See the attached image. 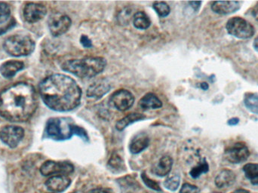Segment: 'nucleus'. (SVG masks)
Segmentation results:
<instances>
[{
	"instance_id": "f257e3e1",
	"label": "nucleus",
	"mask_w": 258,
	"mask_h": 193,
	"mask_svg": "<svg viewBox=\"0 0 258 193\" xmlns=\"http://www.w3.org/2000/svg\"><path fill=\"white\" fill-rule=\"evenodd\" d=\"M39 95L52 110L68 112L80 106L82 89L75 80L63 74H53L39 85Z\"/></svg>"
},
{
	"instance_id": "f03ea898",
	"label": "nucleus",
	"mask_w": 258,
	"mask_h": 193,
	"mask_svg": "<svg viewBox=\"0 0 258 193\" xmlns=\"http://www.w3.org/2000/svg\"><path fill=\"white\" fill-rule=\"evenodd\" d=\"M38 104L34 87L28 83H18L0 94V115L12 122L27 121L36 112Z\"/></svg>"
},
{
	"instance_id": "7ed1b4c3",
	"label": "nucleus",
	"mask_w": 258,
	"mask_h": 193,
	"mask_svg": "<svg viewBox=\"0 0 258 193\" xmlns=\"http://www.w3.org/2000/svg\"><path fill=\"white\" fill-rule=\"evenodd\" d=\"M107 66V60L101 57H86L82 59L67 60L61 68L81 79H91L99 75Z\"/></svg>"
},
{
	"instance_id": "20e7f679",
	"label": "nucleus",
	"mask_w": 258,
	"mask_h": 193,
	"mask_svg": "<svg viewBox=\"0 0 258 193\" xmlns=\"http://www.w3.org/2000/svg\"><path fill=\"white\" fill-rule=\"evenodd\" d=\"M77 126L70 118H51L47 122L45 134L48 138L54 141H65L76 135Z\"/></svg>"
},
{
	"instance_id": "39448f33",
	"label": "nucleus",
	"mask_w": 258,
	"mask_h": 193,
	"mask_svg": "<svg viewBox=\"0 0 258 193\" xmlns=\"http://www.w3.org/2000/svg\"><path fill=\"white\" fill-rule=\"evenodd\" d=\"M5 51L14 57H22L31 54L35 49V42L30 36L14 35L5 41Z\"/></svg>"
},
{
	"instance_id": "423d86ee",
	"label": "nucleus",
	"mask_w": 258,
	"mask_h": 193,
	"mask_svg": "<svg viewBox=\"0 0 258 193\" xmlns=\"http://www.w3.org/2000/svg\"><path fill=\"white\" fill-rule=\"evenodd\" d=\"M227 32L239 39H250L255 33L254 27L246 20L239 17L230 18L226 25Z\"/></svg>"
},
{
	"instance_id": "0eeeda50",
	"label": "nucleus",
	"mask_w": 258,
	"mask_h": 193,
	"mask_svg": "<svg viewBox=\"0 0 258 193\" xmlns=\"http://www.w3.org/2000/svg\"><path fill=\"white\" fill-rule=\"evenodd\" d=\"M74 166L69 162H55L47 161L42 164L40 168V173L45 177L51 175L68 176L74 171Z\"/></svg>"
},
{
	"instance_id": "6e6552de",
	"label": "nucleus",
	"mask_w": 258,
	"mask_h": 193,
	"mask_svg": "<svg viewBox=\"0 0 258 193\" xmlns=\"http://www.w3.org/2000/svg\"><path fill=\"white\" fill-rule=\"evenodd\" d=\"M48 28L53 36H61L71 28L72 21L68 15L60 12L52 14L48 19Z\"/></svg>"
},
{
	"instance_id": "1a4fd4ad",
	"label": "nucleus",
	"mask_w": 258,
	"mask_h": 193,
	"mask_svg": "<svg viewBox=\"0 0 258 193\" xmlns=\"http://www.w3.org/2000/svg\"><path fill=\"white\" fill-rule=\"evenodd\" d=\"M24 137V130L19 126L6 125L0 129V139L10 148L18 147Z\"/></svg>"
},
{
	"instance_id": "9d476101",
	"label": "nucleus",
	"mask_w": 258,
	"mask_h": 193,
	"mask_svg": "<svg viewBox=\"0 0 258 193\" xmlns=\"http://www.w3.org/2000/svg\"><path fill=\"white\" fill-rule=\"evenodd\" d=\"M250 156L249 150L244 143L238 142L226 149L224 157L232 164L245 162Z\"/></svg>"
},
{
	"instance_id": "9b49d317",
	"label": "nucleus",
	"mask_w": 258,
	"mask_h": 193,
	"mask_svg": "<svg viewBox=\"0 0 258 193\" xmlns=\"http://www.w3.org/2000/svg\"><path fill=\"white\" fill-rule=\"evenodd\" d=\"M110 103L117 110L124 112L132 107L135 103V97L129 91L119 89L111 95Z\"/></svg>"
},
{
	"instance_id": "f8f14e48",
	"label": "nucleus",
	"mask_w": 258,
	"mask_h": 193,
	"mask_svg": "<svg viewBox=\"0 0 258 193\" xmlns=\"http://www.w3.org/2000/svg\"><path fill=\"white\" fill-rule=\"evenodd\" d=\"M47 9L40 3H29L24 9V17L28 23H36L40 21L46 15Z\"/></svg>"
},
{
	"instance_id": "ddd939ff",
	"label": "nucleus",
	"mask_w": 258,
	"mask_h": 193,
	"mask_svg": "<svg viewBox=\"0 0 258 193\" xmlns=\"http://www.w3.org/2000/svg\"><path fill=\"white\" fill-rule=\"evenodd\" d=\"M45 184L50 192H61L71 186V179L65 175L52 176L46 180Z\"/></svg>"
},
{
	"instance_id": "4468645a",
	"label": "nucleus",
	"mask_w": 258,
	"mask_h": 193,
	"mask_svg": "<svg viewBox=\"0 0 258 193\" xmlns=\"http://www.w3.org/2000/svg\"><path fill=\"white\" fill-rule=\"evenodd\" d=\"M241 8L240 2L218 1L212 3V9L220 15H230L237 12Z\"/></svg>"
},
{
	"instance_id": "2eb2a0df",
	"label": "nucleus",
	"mask_w": 258,
	"mask_h": 193,
	"mask_svg": "<svg viewBox=\"0 0 258 193\" xmlns=\"http://www.w3.org/2000/svg\"><path fill=\"white\" fill-rule=\"evenodd\" d=\"M110 89H111V86L107 80H98L89 86L87 90V96L90 98L98 100L106 94L108 93Z\"/></svg>"
},
{
	"instance_id": "dca6fc26",
	"label": "nucleus",
	"mask_w": 258,
	"mask_h": 193,
	"mask_svg": "<svg viewBox=\"0 0 258 193\" xmlns=\"http://www.w3.org/2000/svg\"><path fill=\"white\" fill-rule=\"evenodd\" d=\"M236 180V174L233 171L224 169L217 175L215 178V185L219 189H227L233 186Z\"/></svg>"
},
{
	"instance_id": "f3484780",
	"label": "nucleus",
	"mask_w": 258,
	"mask_h": 193,
	"mask_svg": "<svg viewBox=\"0 0 258 193\" xmlns=\"http://www.w3.org/2000/svg\"><path fill=\"white\" fill-rule=\"evenodd\" d=\"M150 144V138L145 133L137 135L129 144V150L132 154H139L145 150Z\"/></svg>"
},
{
	"instance_id": "a211bd4d",
	"label": "nucleus",
	"mask_w": 258,
	"mask_h": 193,
	"mask_svg": "<svg viewBox=\"0 0 258 193\" xmlns=\"http://www.w3.org/2000/svg\"><path fill=\"white\" fill-rule=\"evenodd\" d=\"M24 68V63L18 60H9L5 62L0 67V73L2 76L6 79H11L16 75L17 73L22 71Z\"/></svg>"
},
{
	"instance_id": "6ab92c4d",
	"label": "nucleus",
	"mask_w": 258,
	"mask_h": 193,
	"mask_svg": "<svg viewBox=\"0 0 258 193\" xmlns=\"http://www.w3.org/2000/svg\"><path fill=\"white\" fill-rule=\"evenodd\" d=\"M172 166V158L169 156H162L153 167L152 172L158 177H165L171 172Z\"/></svg>"
},
{
	"instance_id": "aec40b11",
	"label": "nucleus",
	"mask_w": 258,
	"mask_h": 193,
	"mask_svg": "<svg viewBox=\"0 0 258 193\" xmlns=\"http://www.w3.org/2000/svg\"><path fill=\"white\" fill-rule=\"evenodd\" d=\"M117 183L122 193H138L141 189L139 183L131 175L118 179Z\"/></svg>"
},
{
	"instance_id": "412c9836",
	"label": "nucleus",
	"mask_w": 258,
	"mask_h": 193,
	"mask_svg": "<svg viewBox=\"0 0 258 193\" xmlns=\"http://www.w3.org/2000/svg\"><path fill=\"white\" fill-rule=\"evenodd\" d=\"M138 106L144 111L159 109L162 106V102L155 94L148 93L140 100Z\"/></svg>"
},
{
	"instance_id": "4be33fe9",
	"label": "nucleus",
	"mask_w": 258,
	"mask_h": 193,
	"mask_svg": "<svg viewBox=\"0 0 258 193\" xmlns=\"http://www.w3.org/2000/svg\"><path fill=\"white\" fill-rule=\"evenodd\" d=\"M145 115H143V114L137 113V112L128 114V115L124 117V118H121L120 120L117 121L116 124V129L119 131V132H121V131H123L125 127L132 124V123L141 121V120L145 119Z\"/></svg>"
},
{
	"instance_id": "5701e85b",
	"label": "nucleus",
	"mask_w": 258,
	"mask_h": 193,
	"mask_svg": "<svg viewBox=\"0 0 258 193\" xmlns=\"http://www.w3.org/2000/svg\"><path fill=\"white\" fill-rule=\"evenodd\" d=\"M134 26L139 30H147L151 24L150 18L144 12H138L133 16Z\"/></svg>"
},
{
	"instance_id": "b1692460",
	"label": "nucleus",
	"mask_w": 258,
	"mask_h": 193,
	"mask_svg": "<svg viewBox=\"0 0 258 193\" xmlns=\"http://www.w3.org/2000/svg\"><path fill=\"white\" fill-rule=\"evenodd\" d=\"M243 171L245 177L253 185H258V164L248 163L244 165Z\"/></svg>"
},
{
	"instance_id": "393cba45",
	"label": "nucleus",
	"mask_w": 258,
	"mask_h": 193,
	"mask_svg": "<svg viewBox=\"0 0 258 193\" xmlns=\"http://www.w3.org/2000/svg\"><path fill=\"white\" fill-rule=\"evenodd\" d=\"M108 167L110 171H113V172H122L124 170L123 160L119 155L113 153L110 159H109Z\"/></svg>"
},
{
	"instance_id": "a878e982",
	"label": "nucleus",
	"mask_w": 258,
	"mask_h": 193,
	"mask_svg": "<svg viewBox=\"0 0 258 193\" xmlns=\"http://www.w3.org/2000/svg\"><path fill=\"white\" fill-rule=\"evenodd\" d=\"M209 171V165L206 159H203L198 165L192 168L189 171V175L194 179H197L203 174H206Z\"/></svg>"
},
{
	"instance_id": "bb28decb",
	"label": "nucleus",
	"mask_w": 258,
	"mask_h": 193,
	"mask_svg": "<svg viewBox=\"0 0 258 193\" xmlns=\"http://www.w3.org/2000/svg\"><path fill=\"white\" fill-rule=\"evenodd\" d=\"M244 103L248 110L253 113L258 114V95L255 94H247L244 99Z\"/></svg>"
},
{
	"instance_id": "cd10ccee",
	"label": "nucleus",
	"mask_w": 258,
	"mask_h": 193,
	"mask_svg": "<svg viewBox=\"0 0 258 193\" xmlns=\"http://www.w3.org/2000/svg\"><path fill=\"white\" fill-rule=\"evenodd\" d=\"M180 178L179 175L177 174H173L171 177H168L166 180L164 182V186L168 190L174 191L177 190L178 189L179 186H180Z\"/></svg>"
},
{
	"instance_id": "c85d7f7f",
	"label": "nucleus",
	"mask_w": 258,
	"mask_h": 193,
	"mask_svg": "<svg viewBox=\"0 0 258 193\" xmlns=\"http://www.w3.org/2000/svg\"><path fill=\"white\" fill-rule=\"evenodd\" d=\"M153 8L158 15L162 18L168 16L170 14V11H171L169 6L165 2H155L153 3Z\"/></svg>"
},
{
	"instance_id": "c756f323",
	"label": "nucleus",
	"mask_w": 258,
	"mask_h": 193,
	"mask_svg": "<svg viewBox=\"0 0 258 193\" xmlns=\"http://www.w3.org/2000/svg\"><path fill=\"white\" fill-rule=\"evenodd\" d=\"M141 179H142L144 184H145L147 187L150 188V189L157 191V192H161V191H162L159 183L155 181V180H152L150 177H149L147 175V174H146V172H143L142 174H141Z\"/></svg>"
},
{
	"instance_id": "7c9ffc66",
	"label": "nucleus",
	"mask_w": 258,
	"mask_h": 193,
	"mask_svg": "<svg viewBox=\"0 0 258 193\" xmlns=\"http://www.w3.org/2000/svg\"><path fill=\"white\" fill-rule=\"evenodd\" d=\"M11 15V9L6 3H0V24L6 22Z\"/></svg>"
},
{
	"instance_id": "2f4dec72",
	"label": "nucleus",
	"mask_w": 258,
	"mask_h": 193,
	"mask_svg": "<svg viewBox=\"0 0 258 193\" xmlns=\"http://www.w3.org/2000/svg\"><path fill=\"white\" fill-rule=\"evenodd\" d=\"M200 189L195 185L190 183H184L180 189V193H199Z\"/></svg>"
},
{
	"instance_id": "473e14b6",
	"label": "nucleus",
	"mask_w": 258,
	"mask_h": 193,
	"mask_svg": "<svg viewBox=\"0 0 258 193\" xmlns=\"http://www.w3.org/2000/svg\"><path fill=\"white\" fill-rule=\"evenodd\" d=\"M80 42L84 48H89L92 47V41L86 35H82L81 38H80Z\"/></svg>"
},
{
	"instance_id": "72a5a7b5",
	"label": "nucleus",
	"mask_w": 258,
	"mask_h": 193,
	"mask_svg": "<svg viewBox=\"0 0 258 193\" xmlns=\"http://www.w3.org/2000/svg\"><path fill=\"white\" fill-rule=\"evenodd\" d=\"M87 193H115L113 192V189L110 188L105 187H98L95 189H91Z\"/></svg>"
},
{
	"instance_id": "f704fd0d",
	"label": "nucleus",
	"mask_w": 258,
	"mask_h": 193,
	"mask_svg": "<svg viewBox=\"0 0 258 193\" xmlns=\"http://www.w3.org/2000/svg\"><path fill=\"white\" fill-rule=\"evenodd\" d=\"M189 4L190 5L191 7L197 12L200 9V6H201V2H189Z\"/></svg>"
},
{
	"instance_id": "c9c22d12",
	"label": "nucleus",
	"mask_w": 258,
	"mask_h": 193,
	"mask_svg": "<svg viewBox=\"0 0 258 193\" xmlns=\"http://www.w3.org/2000/svg\"><path fill=\"white\" fill-rule=\"evenodd\" d=\"M239 122V118H230V120H229L228 121V124L229 125H231V126H234V125H236V124H238V123Z\"/></svg>"
},
{
	"instance_id": "e433bc0d",
	"label": "nucleus",
	"mask_w": 258,
	"mask_h": 193,
	"mask_svg": "<svg viewBox=\"0 0 258 193\" xmlns=\"http://www.w3.org/2000/svg\"><path fill=\"white\" fill-rule=\"evenodd\" d=\"M252 15L254 18H255L256 21L258 22V3L254 6V9L252 10Z\"/></svg>"
},
{
	"instance_id": "4c0bfd02",
	"label": "nucleus",
	"mask_w": 258,
	"mask_h": 193,
	"mask_svg": "<svg viewBox=\"0 0 258 193\" xmlns=\"http://www.w3.org/2000/svg\"><path fill=\"white\" fill-rule=\"evenodd\" d=\"M233 193H250L249 191L245 189H238L235 190Z\"/></svg>"
},
{
	"instance_id": "58836bf2",
	"label": "nucleus",
	"mask_w": 258,
	"mask_h": 193,
	"mask_svg": "<svg viewBox=\"0 0 258 193\" xmlns=\"http://www.w3.org/2000/svg\"><path fill=\"white\" fill-rule=\"evenodd\" d=\"M200 87H201V89H203V90L206 91L209 89V85H208L206 83H203L200 84Z\"/></svg>"
},
{
	"instance_id": "ea45409f",
	"label": "nucleus",
	"mask_w": 258,
	"mask_h": 193,
	"mask_svg": "<svg viewBox=\"0 0 258 193\" xmlns=\"http://www.w3.org/2000/svg\"><path fill=\"white\" fill-rule=\"evenodd\" d=\"M254 48H255L256 51L258 52V36L256 37V39H254Z\"/></svg>"
}]
</instances>
